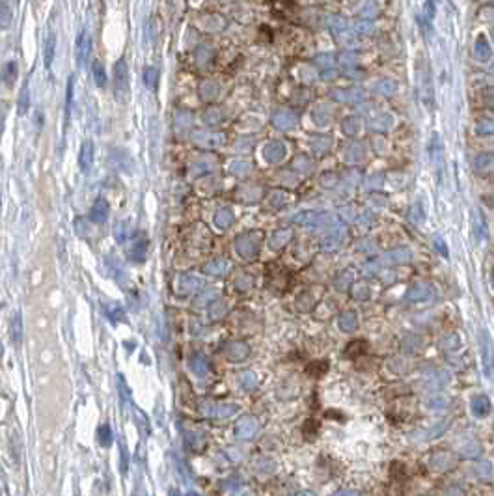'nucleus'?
<instances>
[{"label": "nucleus", "instance_id": "nucleus-1", "mask_svg": "<svg viewBox=\"0 0 494 496\" xmlns=\"http://www.w3.org/2000/svg\"><path fill=\"white\" fill-rule=\"evenodd\" d=\"M479 351H481L483 371H485V375H487L488 379H492V373H494V347H492V342H490V338H488L487 330L481 332Z\"/></svg>", "mask_w": 494, "mask_h": 496}, {"label": "nucleus", "instance_id": "nucleus-2", "mask_svg": "<svg viewBox=\"0 0 494 496\" xmlns=\"http://www.w3.org/2000/svg\"><path fill=\"white\" fill-rule=\"evenodd\" d=\"M328 26H330V32L336 36V39L343 41V43H347L353 39V28L349 26V23L343 19L342 15H332L328 19Z\"/></svg>", "mask_w": 494, "mask_h": 496}, {"label": "nucleus", "instance_id": "nucleus-3", "mask_svg": "<svg viewBox=\"0 0 494 496\" xmlns=\"http://www.w3.org/2000/svg\"><path fill=\"white\" fill-rule=\"evenodd\" d=\"M345 237H347V228H343V226H334V228L330 229L328 233L323 237L321 246H323V250H326V252H334V250H338V248L343 244Z\"/></svg>", "mask_w": 494, "mask_h": 496}, {"label": "nucleus", "instance_id": "nucleus-4", "mask_svg": "<svg viewBox=\"0 0 494 496\" xmlns=\"http://www.w3.org/2000/svg\"><path fill=\"white\" fill-rule=\"evenodd\" d=\"M405 297L408 300H429L435 297V287L427 282H414L408 289H406Z\"/></svg>", "mask_w": 494, "mask_h": 496}, {"label": "nucleus", "instance_id": "nucleus-5", "mask_svg": "<svg viewBox=\"0 0 494 496\" xmlns=\"http://www.w3.org/2000/svg\"><path fill=\"white\" fill-rule=\"evenodd\" d=\"M334 216L330 215V213H323V211H310V213H304V215L298 216V220L300 224H304V226H311V228H317V226H323L324 222H330Z\"/></svg>", "mask_w": 494, "mask_h": 496}, {"label": "nucleus", "instance_id": "nucleus-6", "mask_svg": "<svg viewBox=\"0 0 494 496\" xmlns=\"http://www.w3.org/2000/svg\"><path fill=\"white\" fill-rule=\"evenodd\" d=\"M474 54L479 62H488L492 58V47L488 43V39L485 36H477L474 43Z\"/></svg>", "mask_w": 494, "mask_h": 496}, {"label": "nucleus", "instance_id": "nucleus-7", "mask_svg": "<svg viewBox=\"0 0 494 496\" xmlns=\"http://www.w3.org/2000/svg\"><path fill=\"white\" fill-rule=\"evenodd\" d=\"M431 464H433V468H435V470L444 472V470H448V468H451V466L455 464V457H453V453L451 452H437L435 455H433Z\"/></svg>", "mask_w": 494, "mask_h": 496}, {"label": "nucleus", "instance_id": "nucleus-8", "mask_svg": "<svg viewBox=\"0 0 494 496\" xmlns=\"http://www.w3.org/2000/svg\"><path fill=\"white\" fill-rule=\"evenodd\" d=\"M474 170L477 174L494 172V153H481L474 159Z\"/></svg>", "mask_w": 494, "mask_h": 496}, {"label": "nucleus", "instance_id": "nucleus-9", "mask_svg": "<svg viewBox=\"0 0 494 496\" xmlns=\"http://www.w3.org/2000/svg\"><path fill=\"white\" fill-rule=\"evenodd\" d=\"M256 431H258V424H256L254 418H242L235 427V433H237L239 439H252Z\"/></svg>", "mask_w": 494, "mask_h": 496}, {"label": "nucleus", "instance_id": "nucleus-10", "mask_svg": "<svg viewBox=\"0 0 494 496\" xmlns=\"http://www.w3.org/2000/svg\"><path fill=\"white\" fill-rule=\"evenodd\" d=\"M393 125V116L388 114V112H382V114L375 116L371 123H369V127L373 129L375 133H386L388 129Z\"/></svg>", "mask_w": 494, "mask_h": 496}, {"label": "nucleus", "instance_id": "nucleus-11", "mask_svg": "<svg viewBox=\"0 0 494 496\" xmlns=\"http://www.w3.org/2000/svg\"><path fill=\"white\" fill-rule=\"evenodd\" d=\"M338 324H340V328L343 332H353L356 330V326H358V315H356L353 310H347V312H343L340 317H338Z\"/></svg>", "mask_w": 494, "mask_h": 496}, {"label": "nucleus", "instance_id": "nucleus-12", "mask_svg": "<svg viewBox=\"0 0 494 496\" xmlns=\"http://www.w3.org/2000/svg\"><path fill=\"white\" fill-rule=\"evenodd\" d=\"M330 118H332V108L328 105H317L315 110H313V121H315L319 127H324V125H328L330 123Z\"/></svg>", "mask_w": 494, "mask_h": 496}, {"label": "nucleus", "instance_id": "nucleus-13", "mask_svg": "<svg viewBox=\"0 0 494 496\" xmlns=\"http://www.w3.org/2000/svg\"><path fill=\"white\" fill-rule=\"evenodd\" d=\"M273 120H274V123H276V127H280V129H291V127H295V123H297L295 114L289 112V110H280V112H276Z\"/></svg>", "mask_w": 494, "mask_h": 496}, {"label": "nucleus", "instance_id": "nucleus-14", "mask_svg": "<svg viewBox=\"0 0 494 496\" xmlns=\"http://www.w3.org/2000/svg\"><path fill=\"white\" fill-rule=\"evenodd\" d=\"M488 410H490V401L487 399V395H475L472 399V412L474 416L481 418V416H487Z\"/></svg>", "mask_w": 494, "mask_h": 496}, {"label": "nucleus", "instance_id": "nucleus-15", "mask_svg": "<svg viewBox=\"0 0 494 496\" xmlns=\"http://www.w3.org/2000/svg\"><path fill=\"white\" fill-rule=\"evenodd\" d=\"M285 155V146L282 142H273V144H269V147L265 149V157L271 162H276V160H282Z\"/></svg>", "mask_w": 494, "mask_h": 496}, {"label": "nucleus", "instance_id": "nucleus-16", "mask_svg": "<svg viewBox=\"0 0 494 496\" xmlns=\"http://www.w3.org/2000/svg\"><path fill=\"white\" fill-rule=\"evenodd\" d=\"M330 146H332V138H330L328 134H319V136H315V138L311 140V149H313L317 155L326 153L330 149Z\"/></svg>", "mask_w": 494, "mask_h": 496}, {"label": "nucleus", "instance_id": "nucleus-17", "mask_svg": "<svg viewBox=\"0 0 494 496\" xmlns=\"http://www.w3.org/2000/svg\"><path fill=\"white\" fill-rule=\"evenodd\" d=\"M386 258H388V261H392V263H405V261H408L412 258V252L408 250V248L399 246V248H393V250H390Z\"/></svg>", "mask_w": 494, "mask_h": 496}, {"label": "nucleus", "instance_id": "nucleus-18", "mask_svg": "<svg viewBox=\"0 0 494 496\" xmlns=\"http://www.w3.org/2000/svg\"><path fill=\"white\" fill-rule=\"evenodd\" d=\"M364 153H366L364 144L355 142V144H351V146L347 147V151H345V160H347V162H358V160H362Z\"/></svg>", "mask_w": 494, "mask_h": 496}, {"label": "nucleus", "instance_id": "nucleus-19", "mask_svg": "<svg viewBox=\"0 0 494 496\" xmlns=\"http://www.w3.org/2000/svg\"><path fill=\"white\" fill-rule=\"evenodd\" d=\"M474 231L477 239H487V224H485V216L481 211H475L474 213Z\"/></svg>", "mask_w": 494, "mask_h": 496}, {"label": "nucleus", "instance_id": "nucleus-20", "mask_svg": "<svg viewBox=\"0 0 494 496\" xmlns=\"http://www.w3.org/2000/svg\"><path fill=\"white\" fill-rule=\"evenodd\" d=\"M395 88H397L395 80H390V78H382L379 82H375V92H379L382 96H392Z\"/></svg>", "mask_w": 494, "mask_h": 496}, {"label": "nucleus", "instance_id": "nucleus-21", "mask_svg": "<svg viewBox=\"0 0 494 496\" xmlns=\"http://www.w3.org/2000/svg\"><path fill=\"white\" fill-rule=\"evenodd\" d=\"M342 127H343V133L347 134V136H355L358 133V129H360V120L355 118V116H349V118L343 120Z\"/></svg>", "mask_w": 494, "mask_h": 496}, {"label": "nucleus", "instance_id": "nucleus-22", "mask_svg": "<svg viewBox=\"0 0 494 496\" xmlns=\"http://www.w3.org/2000/svg\"><path fill=\"white\" fill-rule=\"evenodd\" d=\"M54 45H56V36L54 34H49V38L45 41V64L47 67H51L52 58H54Z\"/></svg>", "mask_w": 494, "mask_h": 496}, {"label": "nucleus", "instance_id": "nucleus-23", "mask_svg": "<svg viewBox=\"0 0 494 496\" xmlns=\"http://www.w3.org/2000/svg\"><path fill=\"white\" fill-rule=\"evenodd\" d=\"M289 239H291V231L289 229H280V231L274 233L273 239H271V248H282Z\"/></svg>", "mask_w": 494, "mask_h": 496}, {"label": "nucleus", "instance_id": "nucleus-24", "mask_svg": "<svg viewBox=\"0 0 494 496\" xmlns=\"http://www.w3.org/2000/svg\"><path fill=\"white\" fill-rule=\"evenodd\" d=\"M461 452H463V455H466V457H477V455L481 453V446L477 444L474 439H468L466 444L461 446Z\"/></svg>", "mask_w": 494, "mask_h": 496}, {"label": "nucleus", "instance_id": "nucleus-25", "mask_svg": "<svg viewBox=\"0 0 494 496\" xmlns=\"http://www.w3.org/2000/svg\"><path fill=\"white\" fill-rule=\"evenodd\" d=\"M315 64L323 71H330L332 69V65H334V56H330V54H319L315 60Z\"/></svg>", "mask_w": 494, "mask_h": 496}, {"label": "nucleus", "instance_id": "nucleus-26", "mask_svg": "<svg viewBox=\"0 0 494 496\" xmlns=\"http://www.w3.org/2000/svg\"><path fill=\"white\" fill-rule=\"evenodd\" d=\"M477 134H494V120H483L477 123Z\"/></svg>", "mask_w": 494, "mask_h": 496}, {"label": "nucleus", "instance_id": "nucleus-27", "mask_svg": "<svg viewBox=\"0 0 494 496\" xmlns=\"http://www.w3.org/2000/svg\"><path fill=\"white\" fill-rule=\"evenodd\" d=\"M429 407L431 408H444L448 407V397H444V395H435L429 399Z\"/></svg>", "mask_w": 494, "mask_h": 496}, {"label": "nucleus", "instance_id": "nucleus-28", "mask_svg": "<svg viewBox=\"0 0 494 496\" xmlns=\"http://www.w3.org/2000/svg\"><path fill=\"white\" fill-rule=\"evenodd\" d=\"M345 280L347 282H353V274L351 273H342V276H338V280H336V287L338 289H342V291H347V284H345Z\"/></svg>", "mask_w": 494, "mask_h": 496}, {"label": "nucleus", "instance_id": "nucleus-29", "mask_svg": "<svg viewBox=\"0 0 494 496\" xmlns=\"http://www.w3.org/2000/svg\"><path fill=\"white\" fill-rule=\"evenodd\" d=\"M241 384L244 388H254L256 386V377H254V373H242Z\"/></svg>", "mask_w": 494, "mask_h": 496}, {"label": "nucleus", "instance_id": "nucleus-30", "mask_svg": "<svg viewBox=\"0 0 494 496\" xmlns=\"http://www.w3.org/2000/svg\"><path fill=\"white\" fill-rule=\"evenodd\" d=\"M355 297H356V299H368V297H369V287L358 284V286H356V289H355Z\"/></svg>", "mask_w": 494, "mask_h": 496}, {"label": "nucleus", "instance_id": "nucleus-31", "mask_svg": "<svg viewBox=\"0 0 494 496\" xmlns=\"http://www.w3.org/2000/svg\"><path fill=\"white\" fill-rule=\"evenodd\" d=\"M95 78H97V84L99 86H105V71L101 69V64L99 62H95Z\"/></svg>", "mask_w": 494, "mask_h": 496}, {"label": "nucleus", "instance_id": "nucleus-32", "mask_svg": "<svg viewBox=\"0 0 494 496\" xmlns=\"http://www.w3.org/2000/svg\"><path fill=\"white\" fill-rule=\"evenodd\" d=\"M435 246L440 250V254H442L444 258L448 256V246H446V242H444V239L440 235H435Z\"/></svg>", "mask_w": 494, "mask_h": 496}, {"label": "nucleus", "instance_id": "nucleus-33", "mask_svg": "<svg viewBox=\"0 0 494 496\" xmlns=\"http://www.w3.org/2000/svg\"><path fill=\"white\" fill-rule=\"evenodd\" d=\"M410 218L414 220V224H420L424 220V215H420V204H416L410 211Z\"/></svg>", "mask_w": 494, "mask_h": 496}, {"label": "nucleus", "instance_id": "nucleus-34", "mask_svg": "<svg viewBox=\"0 0 494 496\" xmlns=\"http://www.w3.org/2000/svg\"><path fill=\"white\" fill-rule=\"evenodd\" d=\"M477 474L481 477H490V464L488 463L477 464Z\"/></svg>", "mask_w": 494, "mask_h": 496}, {"label": "nucleus", "instance_id": "nucleus-35", "mask_svg": "<svg viewBox=\"0 0 494 496\" xmlns=\"http://www.w3.org/2000/svg\"><path fill=\"white\" fill-rule=\"evenodd\" d=\"M297 166H298V168H302L304 172H308V170L311 168V162H310V159H308V157H298V159H297Z\"/></svg>", "mask_w": 494, "mask_h": 496}, {"label": "nucleus", "instance_id": "nucleus-36", "mask_svg": "<svg viewBox=\"0 0 494 496\" xmlns=\"http://www.w3.org/2000/svg\"><path fill=\"white\" fill-rule=\"evenodd\" d=\"M101 442L105 446L110 444V431H108V427H103L101 429Z\"/></svg>", "mask_w": 494, "mask_h": 496}, {"label": "nucleus", "instance_id": "nucleus-37", "mask_svg": "<svg viewBox=\"0 0 494 496\" xmlns=\"http://www.w3.org/2000/svg\"><path fill=\"white\" fill-rule=\"evenodd\" d=\"M485 99H487V103L490 105V107H494V88H490L488 92H485Z\"/></svg>", "mask_w": 494, "mask_h": 496}, {"label": "nucleus", "instance_id": "nucleus-38", "mask_svg": "<svg viewBox=\"0 0 494 496\" xmlns=\"http://www.w3.org/2000/svg\"><path fill=\"white\" fill-rule=\"evenodd\" d=\"M298 496H315L313 492H310V490H304V492H300Z\"/></svg>", "mask_w": 494, "mask_h": 496}, {"label": "nucleus", "instance_id": "nucleus-39", "mask_svg": "<svg viewBox=\"0 0 494 496\" xmlns=\"http://www.w3.org/2000/svg\"><path fill=\"white\" fill-rule=\"evenodd\" d=\"M490 282H492V289H494V271H492V274H490Z\"/></svg>", "mask_w": 494, "mask_h": 496}, {"label": "nucleus", "instance_id": "nucleus-40", "mask_svg": "<svg viewBox=\"0 0 494 496\" xmlns=\"http://www.w3.org/2000/svg\"><path fill=\"white\" fill-rule=\"evenodd\" d=\"M187 496H200V494H196V492H190V494H187Z\"/></svg>", "mask_w": 494, "mask_h": 496}, {"label": "nucleus", "instance_id": "nucleus-41", "mask_svg": "<svg viewBox=\"0 0 494 496\" xmlns=\"http://www.w3.org/2000/svg\"><path fill=\"white\" fill-rule=\"evenodd\" d=\"M490 69H492V73H494V64H492V67H490Z\"/></svg>", "mask_w": 494, "mask_h": 496}, {"label": "nucleus", "instance_id": "nucleus-42", "mask_svg": "<svg viewBox=\"0 0 494 496\" xmlns=\"http://www.w3.org/2000/svg\"><path fill=\"white\" fill-rule=\"evenodd\" d=\"M492 36H494V32H492Z\"/></svg>", "mask_w": 494, "mask_h": 496}]
</instances>
